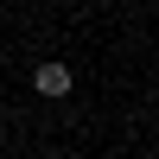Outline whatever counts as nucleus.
<instances>
[{
    "label": "nucleus",
    "mask_w": 159,
    "mask_h": 159,
    "mask_svg": "<svg viewBox=\"0 0 159 159\" xmlns=\"http://www.w3.org/2000/svg\"><path fill=\"white\" fill-rule=\"evenodd\" d=\"M32 83H38V96H70V64H57V57H51V64H38V70H32Z\"/></svg>",
    "instance_id": "obj_1"
}]
</instances>
